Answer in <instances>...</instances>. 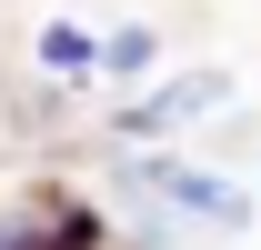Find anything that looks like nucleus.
<instances>
[{"label": "nucleus", "mask_w": 261, "mask_h": 250, "mask_svg": "<svg viewBox=\"0 0 261 250\" xmlns=\"http://www.w3.org/2000/svg\"><path fill=\"white\" fill-rule=\"evenodd\" d=\"M130 190L161 200V210H181V220H211V230H241V220H251V200H241L231 180H211V170H191V160H141Z\"/></svg>", "instance_id": "obj_1"}, {"label": "nucleus", "mask_w": 261, "mask_h": 250, "mask_svg": "<svg viewBox=\"0 0 261 250\" xmlns=\"http://www.w3.org/2000/svg\"><path fill=\"white\" fill-rule=\"evenodd\" d=\"M0 250H20V220H0Z\"/></svg>", "instance_id": "obj_4"}, {"label": "nucleus", "mask_w": 261, "mask_h": 250, "mask_svg": "<svg viewBox=\"0 0 261 250\" xmlns=\"http://www.w3.org/2000/svg\"><path fill=\"white\" fill-rule=\"evenodd\" d=\"M221 100H231V70H191V80H171V90L130 100V110H121V140H161V130H181V120H211Z\"/></svg>", "instance_id": "obj_2"}, {"label": "nucleus", "mask_w": 261, "mask_h": 250, "mask_svg": "<svg viewBox=\"0 0 261 250\" xmlns=\"http://www.w3.org/2000/svg\"><path fill=\"white\" fill-rule=\"evenodd\" d=\"M40 60H50V70H91V40H81V30H40Z\"/></svg>", "instance_id": "obj_3"}]
</instances>
